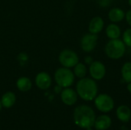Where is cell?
Returning <instances> with one entry per match:
<instances>
[{"mask_svg": "<svg viewBox=\"0 0 131 130\" xmlns=\"http://www.w3.org/2000/svg\"><path fill=\"white\" fill-rule=\"evenodd\" d=\"M96 120L93 109L87 105H81L74 111V120L75 124L82 129H90L94 126Z\"/></svg>", "mask_w": 131, "mask_h": 130, "instance_id": "1", "label": "cell"}, {"mask_svg": "<svg viewBox=\"0 0 131 130\" xmlns=\"http://www.w3.org/2000/svg\"><path fill=\"white\" fill-rule=\"evenodd\" d=\"M78 95L84 100L91 101L95 99L98 92L97 84L93 78L84 77L80 79L76 85Z\"/></svg>", "mask_w": 131, "mask_h": 130, "instance_id": "2", "label": "cell"}, {"mask_svg": "<svg viewBox=\"0 0 131 130\" xmlns=\"http://www.w3.org/2000/svg\"><path fill=\"white\" fill-rule=\"evenodd\" d=\"M104 51L106 55L113 60H118L123 57L126 52V45L123 41L117 39H111L105 45Z\"/></svg>", "mask_w": 131, "mask_h": 130, "instance_id": "3", "label": "cell"}, {"mask_svg": "<svg viewBox=\"0 0 131 130\" xmlns=\"http://www.w3.org/2000/svg\"><path fill=\"white\" fill-rule=\"evenodd\" d=\"M54 77L57 85L63 88L70 87L74 84L75 78L74 72L70 68L64 67L58 68Z\"/></svg>", "mask_w": 131, "mask_h": 130, "instance_id": "4", "label": "cell"}, {"mask_svg": "<svg viewBox=\"0 0 131 130\" xmlns=\"http://www.w3.org/2000/svg\"><path fill=\"white\" fill-rule=\"evenodd\" d=\"M58 61L62 67L72 68L79 62V57L75 51L66 48L60 52L58 55Z\"/></svg>", "mask_w": 131, "mask_h": 130, "instance_id": "5", "label": "cell"}, {"mask_svg": "<svg viewBox=\"0 0 131 130\" xmlns=\"http://www.w3.org/2000/svg\"><path fill=\"white\" fill-rule=\"evenodd\" d=\"M94 105L99 111L102 113H108L114 109V101L110 95L101 93L95 97Z\"/></svg>", "mask_w": 131, "mask_h": 130, "instance_id": "6", "label": "cell"}, {"mask_svg": "<svg viewBox=\"0 0 131 130\" xmlns=\"http://www.w3.org/2000/svg\"><path fill=\"white\" fill-rule=\"evenodd\" d=\"M98 41V35L92 33L85 34L81 39V48L84 52H91L97 46Z\"/></svg>", "mask_w": 131, "mask_h": 130, "instance_id": "7", "label": "cell"}, {"mask_svg": "<svg viewBox=\"0 0 131 130\" xmlns=\"http://www.w3.org/2000/svg\"><path fill=\"white\" fill-rule=\"evenodd\" d=\"M106 67L99 61H94L89 67V73L91 77L95 80H102L106 75Z\"/></svg>", "mask_w": 131, "mask_h": 130, "instance_id": "8", "label": "cell"}, {"mask_svg": "<svg viewBox=\"0 0 131 130\" xmlns=\"http://www.w3.org/2000/svg\"><path fill=\"white\" fill-rule=\"evenodd\" d=\"M62 102L67 106H72L76 103L78 100V93L75 90L70 87L64 88L61 93Z\"/></svg>", "mask_w": 131, "mask_h": 130, "instance_id": "9", "label": "cell"}, {"mask_svg": "<svg viewBox=\"0 0 131 130\" xmlns=\"http://www.w3.org/2000/svg\"><path fill=\"white\" fill-rule=\"evenodd\" d=\"M35 84L41 90H47L51 85V77L47 72H39L35 77Z\"/></svg>", "mask_w": 131, "mask_h": 130, "instance_id": "10", "label": "cell"}, {"mask_svg": "<svg viewBox=\"0 0 131 130\" xmlns=\"http://www.w3.org/2000/svg\"><path fill=\"white\" fill-rule=\"evenodd\" d=\"M104 21L103 18L100 16L94 17L89 22L88 30L90 33L98 34L104 28Z\"/></svg>", "mask_w": 131, "mask_h": 130, "instance_id": "11", "label": "cell"}, {"mask_svg": "<svg viewBox=\"0 0 131 130\" xmlns=\"http://www.w3.org/2000/svg\"><path fill=\"white\" fill-rule=\"evenodd\" d=\"M112 120L107 115H101L96 118L94 126L97 130H107L111 126Z\"/></svg>", "mask_w": 131, "mask_h": 130, "instance_id": "12", "label": "cell"}, {"mask_svg": "<svg viewBox=\"0 0 131 130\" xmlns=\"http://www.w3.org/2000/svg\"><path fill=\"white\" fill-rule=\"evenodd\" d=\"M126 13L120 8H112L108 13V18L113 23H118L122 21L125 18Z\"/></svg>", "mask_w": 131, "mask_h": 130, "instance_id": "13", "label": "cell"}, {"mask_svg": "<svg viewBox=\"0 0 131 130\" xmlns=\"http://www.w3.org/2000/svg\"><path fill=\"white\" fill-rule=\"evenodd\" d=\"M116 113L118 120L123 123H128L130 120L131 110L127 106L125 105L120 106L117 109Z\"/></svg>", "mask_w": 131, "mask_h": 130, "instance_id": "14", "label": "cell"}, {"mask_svg": "<svg viewBox=\"0 0 131 130\" xmlns=\"http://www.w3.org/2000/svg\"><path fill=\"white\" fill-rule=\"evenodd\" d=\"M106 34L110 39H117L121 34V28L116 23L110 24L106 28Z\"/></svg>", "mask_w": 131, "mask_h": 130, "instance_id": "15", "label": "cell"}, {"mask_svg": "<svg viewBox=\"0 0 131 130\" xmlns=\"http://www.w3.org/2000/svg\"><path fill=\"white\" fill-rule=\"evenodd\" d=\"M17 88L21 92H28L31 89L32 83L27 77H21L16 81Z\"/></svg>", "mask_w": 131, "mask_h": 130, "instance_id": "16", "label": "cell"}, {"mask_svg": "<svg viewBox=\"0 0 131 130\" xmlns=\"http://www.w3.org/2000/svg\"><path fill=\"white\" fill-rule=\"evenodd\" d=\"M16 101V97L14 93L12 92H6L3 94L1 99L2 106H3L5 108H10L12 107Z\"/></svg>", "mask_w": 131, "mask_h": 130, "instance_id": "17", "label": "cell"}, {"mask_svg": "<svg viewBox=\"0 0 131 130\" xmlns=\"http://www.w3.org/2000/svg\"><path fill=\"white\" fill-rule=\"evenodd\" d=\"M74 74L75 77H77L79 79L85 77L87 73H88V69L85 66L84 64L81 62H78L74 67Z\"/></svg>", "mask_w": 131, "mask_h": 130, "instance_id": "18", "label": "cell"}, {"mask_svg": "<svg viewBox=\"0 0 131 130\" xmlns=\"http://www.w3.org/2000/svg\"><path fill=\"white\" fill-rule=\"evenodd\" d=\"M121 75L123 80L126 83L131 82V62L128 61L124 64L121 68Z\"/></svg>", "mask_w": 131, "mask_h": 130, "instance_id": "19", "label": "cell"}, {"mask_svg": "<svg viewBox=\"0 0 131 130\" xmlns=\"http://www.w3.org/2000/svg\"><path fill=\"white\" fill-rule=\"evenodd\" d=\"M123 41L126 46L131 48V28L126 29L123 34Z\"/></svg>", "mask_w": 131, "mask_h": 130, "instance_id": "20", "label": "cell"}, {"mask_svg": "<svg viewBox=\"0 0 131 130\" xmlns=\"http://www.w3.org/2000/svg\"><path fill=\"white\" fill-rule=\"evenodd\" d=\"M97 2L99 4V5L102 8H106L107 6H109L112 0H97Z\"/></svg>", "mask_w": 131, "mask_h": 130, "instance_id": "21", "label": "cell"}, {"mask_svg": "<svg viewBox=\"0 0 131 130\" xmlns=\"http://www.w3.org/2000/svg\"><path fill=\"white\" fill-rule=\"evenodd\" d=\"M125 18H126V21H127V24L131 27V9L126 13Z\"/></svg>", "mask_w": 131, "mask_h": 130, "instance_id": "22", "label": "cell"}, {"mask_svg": "<svg viewBox=\"0 0 131 130\" xmlns=\"http://www.w3.org/2000/svg\"><path fill=\"white\" fill-rule=\"evenodd\" d=\"M94 61V60H93V58L91 57V56H86L85 57H84V62L87 64H91L92 62Z\"/></svg>", "mask_w": 131, "mask_h": 130, "instance_id": "23", "label": "cell"}, {"mask_svg": "<svg viewBox=\"0 0 131 130\" xmlns=\"http://www.w3.org/2000/svg\"><path fill=\"white\" fill-rule=\"evenodd\" d=\"M127 90L129 91V93L131 94V82L130 83H128V84H127Z\"/></svg>", "mask_w": 131, "mask_h": 130, "instance_id": "24", "label": "cell"}, {"mask_svg": "<svg viewBox=\"0 0 131 130\" xmlns=\"http://www.w3.org/2000/svg\"><path fill=\"white\" fill-rule=\"evenodd\" d=\"M128 3H129L130 6V7H131V0H128Z\"/></svg>", "mask_w": 131, "mask_h": 130, "instance_id": "25", "label": "cell"}, {"mask_svg": "<svg viewBox=\"0 0 131 130\" xmlns=\"http://www.w3.org/2000/svg\"><path fill=\"white\" fill-rule=\"evenodd\" d=\"M2 109V103H1V100H0V110Z\"/></svg>", "mask_w": 131, "mask_h": 130, "instance_id": "26", "label": "cell"}, {"mask_svg": "<svg viewBox=\"0 0 131 130\" xmlns=\"http://www.w3.org/2000/svg\"><path fill=\"white\" fill-rule=\"evenodd\" d=\"M88 1H94V0H88Z\"/></svg>", "mask_w": 131, "mask_h": 130, "instance_id": "27", "label": "cell"}]
</instances>
